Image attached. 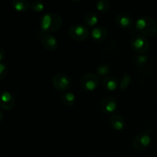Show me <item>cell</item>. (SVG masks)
<instances>
[{"label":"cell","mask_w":157,"mask_h":157,"mask_svg":"<svg viewBox=\"0 0 157 157\" xmlns=\"http://www.w3.org/2000/svg\"><path fill=\"white\" fill-rule=\"evenodd\" d=\"M135 30L144 36H153L157 32V23L153 18L144 15L136 19L134 24Z\"/></svg>","instance_id":"6da1fadb"},{"label":"cell","mask_w":157,"mask_h":157,"mask_svg":"<svg viewBox=\"0 0 157 157\" xmlns=\"http://www.w3.org/2000/svg\"><path fill=\"white\" fill-rule=\"evenodd\" d=\"M62 18L55 12L44 14L40 21V29L42 32H56L62 25Z\"/></svg>","instance_id":"7a4b0ae2"},{"label":"cell","mask_w":157,"mask_h":157,"mask_svg":"<svg viewBox=\"0 0 157 157\" xmlns=\"http://www.w3.org/2000/svg\"><path fill=\"white\" fill-rule=\"evenodd\" d=\"M69 35L72 39L77 41H83L87 39L89 36L88 28L81 23H75L72 25L69 29Z\"/></svg>","instance_id":"3957f363"},{"label":"cell","mask_w":157,"mask_h":157,"mask_svg":"<svg viewBox=\"0 0 157 157\" xmlns=\"http://www.w3.org/2000/svg\"><path fill=\"white\" fill-rule=\"evenodd\" d=\"M99 78L94 73H87L81 77L80 85L87 91H93L99 85Z\"/></svg>","instance_id":"277c9868"},{"label":"cell","mask_w":157,"mask_h":157,"mask_svg":"<svg viewBox=\"0 0 157 157\" xmlns=\"http://www.w3.org/2000/svg\"><path fill=\"white\" fill-rule=\"evenodd\" d=\"M130 44L134 51L140 54L146 53L150 48V42L148 39L141 35H136L132 37Z\"/></svg>","instance_id":"5b68a950"},{"label":"cell","mask_w":157,"mask_h":157,"mask_svg":"<svg viewBox=\"0 0 157 157\" xmlns=\"http://www.w3.org/2000/svg\"><path fill=\"white\" fill-rule=\"evenodd\" d=\"M52 84L59 91H64L70 87L71 80L64 73H58L52 78Z\"/></svg>","instance_id":"8992f818"},{"label":"cell","mask_w":157,"mask_h":157,"mask_svg":"<svg viewBox=\"0 0 157 157\" xmlns=\"http://www.w3.org/2000/svg\"><path fill=\"white\" fill-rule=\"evenodd\" d=\"M151 143V137L147 133H138L133 140V147L137 151L146 150Z\"/></svg>","instance_id":"52a82bcc"},{"label":"cell","mask_w":157,"mask_h":157,"mask_svg":"<svg viewBox=\"0 0 157 157\" xmlns=\"http://www.w3.org/2000/svg\"><path fill=\"white\" fill-rule=\"evenodd\" d=\"M15 97L9 91H2L0 93V109L9 110L15 105Z\"/></svg>","instance_id":"ba28073f"},{"label":"cell","mask_w":157,"mask_h":157,"mask_svg":"<svg viewBox=\"0 0 157 157\" xmlns=\"http://www.w3.org/2000/svg\"><path fill=\"white\" fill-rule=\"evenodd\" d=\"M117 107V102L114 98L111 96L105 97L101 102V108L104 113H111L114 111Z\"/></svg>","instance_id":"9c48e42d"},{"label":"cell","mask_w":157,"mask_h":157,"mask_svg":"<svg viewBox=\"0 0 157 157\" xmlns=\"http://www.w3.org/2000/svg\"><path fill=\"white\" fill-rule=\"evenodd\" d=\"M116 22L120 27L124 28V29H130L133 27L135 24L133 18L129 14L125 13V12H121L118 14L117 16L116 17Z\"/></svg>","instance_id":"30bf717a"},{"label":"cell","mask_w":157,"mask_h":157,"mask_svg":"<svg viewBox=\"0 0 157 157\" xmlns=\"http://www.w3.org/2000/svg\"><path fill=\"white\" fill-rule=\"evenodd\" d=\"M41 44L44 46V48L48 51H55L58 48V43L55 37L51 34L46 33L41 36Z\"/></svg>","instance_id":"8fae6325"},{"label":"cell","mask_w":157,"mask_h":157,"mask_svg":"<svg viewBox=\"0 0 157 157\" xmlns=\"http://www.w3.org/2000/svg\"><path fill=\"white\" fill-rule=\"evenodd\" d=\"M108 32L107 30L103 26H96L90 32L92 39L96 42H101L107 38Z\"/></svg>","instance_id":"7c38bea8"},{"label":"cell","mask_w":157,"mask_h":157,"mask_svg":"<svg viewBox=\"0 0 157 157\" xmlns=\"http://www.w3.org/2000/svg\"><path fill=\"white\" fill-rule=\"evenodd\" d=\"M103 84H104V87L110 91H113L116 90L119 84L117 78L112 75H107L104 77L103 80Z\"/></svg>","instance_id":"4fadbf2b"},{"label":"cell","mask_w":157,"mask_h":157,"mask_svg":"<svg viewBox=\"0 0 157 157\" xmlns=\"http://www.w3.org/2000/svg\"><path fill=\"white\" fill-rule=\"evenodd\" d=\"M110 122L112 127L116 130H122L125 127L124 118L120 114H113L110 117Z\"/></svg>","instance_id":"5bb4252c"},{"label":"cell","mask_w":157,"mask_h":157,"mask_svg":"<svg viewBox=\"0 0 157 157\" xmlns=\"http://www.w3.org/2000/svg\"><path fill=\"white\" fill-rule=\"evenodd\" d=\"M12 6L18 12H25L30 8V4L28 0H14Z\"/></svg>","instance_id":"9a60e30c"},{"label":"cell","mask_w":157,"mask_h":157,"mask_svg":"<svg viewBox=\"0 0 157 157\" xmlns=\"http://www.w3.org/2000/svg\"><path fill=\"white\" fill-rule=\"evenodd\" d=\"M61 102L67 106H71L75 103V95L71 91H65L61 95Z\"/></svg>","instance_id":"2e32d148"},{"label":"cell","mask_w":157,"mask_h":157,"mask_svg":"<svg viewBox=\"0 0 157 157\" xmlns=\"http://www.w3.org/2000/svg\"><path fill=\"white\" fill-rule=\"evenodd\" d=\"M84 22L88 26H94L98 22V16L95 12H88L84 16Z\"/></svg>","instance_id":"e0dca14e"},{"label":"cell","mask_w":157,"mask_h":157,"mask_svg":"<svg viewBox=\"0 0 157 157\" xmlns=\"http://www.w3.org/2000/svg\"><path fill=\"white\" fill-rule=\"evenodd\" d=\"M98 10L102 12H107L110 8V3L108 0H98L96 3Z\"/></svg>","instance_id":"ac0fdd59"},{"label":"cell","mask_w":157,"mask_h":157,"mask_svg":"<svg viewBox=\"0 0 157 157\" xmlns=\"http://www.w3.org/2000/svg\"><path fill=\"white\" fill-rule=\"evenodd\" d=\"M110 71V67L107 64H101L97 67V74L99 76H107Z\"/></svg>","instance_id":"d6986e66"},{"label":"cell","mask_w":157,"mask_h":157,"mask_svg":"<svg viewBox=\"0 0 157 157\" xmlns=\"http://www.w3.org/2000/svg\"><path fill=\"white\" fill-rule=\"evenodd\" d=\"M31 8H32V9L34 12H41V11H43L44 6V3L41 1H40V0H35V1L32 2V4H31Z\"/></svg>","instance_id":"ffe728a7"},{"label":"cell","mask_w":157,"mask_h":157,"mask_svg":"<svg viewBox=\"0 0 157 157\" xmlns=\"http://www.w3.org/2000/svg\"><path fill=\"white\" fill-rule=\"evenodd\" d=\"M130 82H131V77L128 74L124 75L122 80H121V84H120V87H121V90H126L130 85Z\"/></svg>","instance_id":"44dd1931"},{"label":"cell","mask_w":157,"mask_h":157,"mask_svg":"<svg viewBox=\"0 0 157 157\" xmlns=\"http://www.w3.org/2000/svg\"><path fill=\"white\" fill-rule=\"evenodd\" d=\"M134 63L137 65H144L148 61V57L144 54H140L134 57Z\"/></svg>","instance_id":"7402d4cb"},{"label":"cell","mask_w":157,"mask_h":157,"mask_svg":"<svg viewBox=\"0 0 157 157\" xmlns=\"http://www.w3.org/2000/svg\"><path fill=\"white\" fill-rule=\"evenodd\" d=\"M8 73V67L5 63L0 61V80L4 78Z\"/></svg>","instance_id":"603a6c76"},{"label":"cell","mask_w":157,"mask_h":157,"mask_svg":"<svg viewBox=\"0 0 157 157\" xmlns=\"http://www.w3.org/2000/svg\"><path fill=\"white\" fill-rule=\"evenodd\" d=\"M6 58V52L2 48H0V61H3L4 58Z\"/></svg>","instance_id":"cb8c5ba5"},{"label":"cell","mask_w":157,"mask_h":157,"mask_svg":"<svg viewBox=\"0 0 157 157\" xmlns=\"http://www.w3.org/2000/svg\"><path fill=\"white\" fill-rule=\"evenodd\" d=\"M2 119H3V113L1 110V109H0V122L2 121Z\"/></svg>","instance_id":"d4e9b609"}]
</instances>
